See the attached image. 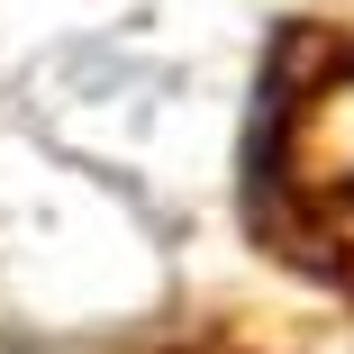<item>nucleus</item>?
Returning <instances> with one entry per match:
<instances>
[{
	"label": "nucleus",
	"mask_w": 354,
	"mask_h": 354,
	"mask_svg": "<svg viewBox=\"0 0 354 354\" xmlns=\"http://www.w3.org/2000/svg\"><path fill=\"white\" fill-rule=\"evenodd\" d=\"M263 191L327 227H354V55H327L281 100L272 146H263Z\"/></svg>",
	"instance_id": "f257e3e1"
}]
</instances>
